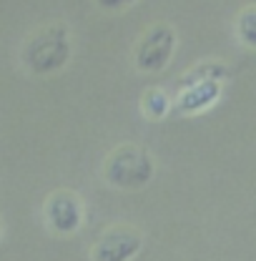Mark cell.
Wrapping results in <instances>:
<instances>
[{
  "label": "cell",
  "mask_w": 256,
  "mask_h": 261,
  "mask_svg": "<svg viewBox=\"0 0 256 261\" xmlns=\"http://www.w3.org/2000/svg\"><path fill=\"white\" fill-rule=\"evenodd\" d=\"M23 65L33 75H53L70 61V33L63 23L35 31L23 45Z\"/></svg>",
  "instance_id": "1"
},
{
  "label": "cell",
  "mask_w": 256,
  "mask_h": 261,
  "mask_svg": "<svg viewBox=\"0 0 256 261\" xmlns=\"http://www.w3.org/2000/svg\"><path fill=\"white\" fill-rule=\"evenodd\" d=\"M156 173L153 159L141 146H118L108 153L103 163V178L123 191L143 189Z\"/></svg>",
  "instance_id": "2"
},
{
  "label": "cell",
  "mask_w": 256,
  "mask_h": 261,
  "mask_svg": "<svg viewBox=\"0 0 256 261\" xmlns=\"http://www.w3.org/2000/svg\"><path fill=\"white\" fill-rule=\"evenodd\" d=\"M173 50H176V33L171 25L159 23V25H151L136 43L133 63L141 73H161L171 63Z\"/></svg>",
  "instance_id": "3"
},
{
  "label": "cell",
  "mask_w": 256,
  "mask_h": 261,
  "mask_svg": "<svg viewBox=\"0 0 256 261\" xmlns=\"http://www.w3.org/2000/svg\"><path fill=\"white\" fill-rule=\"evenodd\" d=\"M45 224L56 233H75L81 224H83V203L81 198L68 191V189H58L48 196L45 201Z\"/></svg>",
  "instance_id": "4"
},
{
  "label": "cell",
  "mask_w": 256,
  "mask_h": 261,
  "mask_svg": "<svg viewBox=\"0 0 256 261\" xmlns=\"http://www.w3.org/2000/svg\"><path fill=\"white\" fill-rule=\"evenodd\" d=\"M141 233L131 226H113L108 228L91 249L93 261H131L141 251Z\"/></svg>",
  "instance_id": "5"
},
{
  "label": "cell",
  "mask_w": 256,
  "mask_h": 261,
  "mask_svg": "<svg viewBox=\"0 0 256 261\" xmlns=\"http://www.w3.org/2000/svg\"><path fill=\"white\" fill-rule=\"evenodd\" d=\"M219 96V81H198L184 88V96H181V108L186 113L198 111V108H206L214 98Z\"/></svg>",
  "instance_id": "6"
},
{
  "label": "cell",
  "mask_w": 256,
  "mask_h": 261,
  "mask_svg": "<svg viewBox=\"0 0 256 261\" xmlns=\"http://www.w3.org/2000/svg\"><path fill=\"white\" fill-rule=\"evenodd\" d=\"M141 108L151 121H159V118H166V113L171 108V100L161 88H148L141 98Z\"/></svg>",
  "instance_id": "7"
},
{
  "label": "cell",
  "mask_w": 256,
  "mask_h": 261,
  "mask_svg": "<svg viewBox=\"0 0 256 261\" xmlns=\"http://www.w3.org/2000/svg\"><path fill=\"white\" fill-rule=\"evenodd\" d=\"M236 35L244 45L256 48V5H249L236 18Z\"/></svg>",
  "instance_id": "8"
},
{
  "label": "cell",
  "mask_w": 256,
  "mask_h": 261,
  "mask_svg": "<svg viewBox=\"0 0 256 261\" xmlns=\"http://www.w3.org/2000/svg\"><path fill=\"white\" fill-rule=\"evenodd\" d=\"M226 75H228V68L224 63H203L186 73V78L181 81V88H186L191 83H198V81H221Z\"/></svg>",
  "instance_id": "9"
},
{
  "label": "cell",
  "mask_w": 256,
  "mask_h": 261,
  "mask_svg": "<svg viewBox=\"0 0 256 261\" xmlns=\"http://www.w3.org/2000/svg\"><path fill=\"white\" fill-rule=\"evenodd\" d=\"M98 8L100 10H106V13H121V10H126L128 5H133L136 0H96Z\"/></svg>",
  "instance_id": "10"
}]
</instances>
